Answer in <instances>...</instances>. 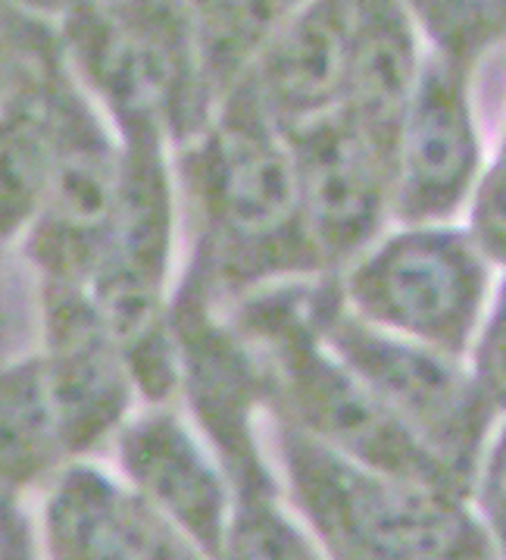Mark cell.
I'll return each mask as SVG.
<instances>
[{"label":"cell","mask_w":506,"mask_h":560,"mask_svg":"<svg viewBox=\"0 0 506 560\" xmlns=\"http://www.w3.org/2000/svg\"><path fill=\"white\" fill-rule=\"evenodd\" d=\"M173 166L198 242L185 285L213 311L326 269L304 225L285 132L247 75L210 107Z\"/></svg>","instance_id":"cell-1"},{"label":"cell","mask_w":506,"mask_h":560,"mask_svg":"<svg viewBox=\"0 0 506 560\" xmlns=\"http://www.w3.org/2000/svg\"><path fill=\"white\" fill-rule=\"evenodd\" d=\"M307 301L309 292L285 282L225 311L228 326L263 366L266 404L326 448L369 470L444 492H466L460 479L331 354L309 323Z\"/></svg>","instance_id":"cell-2"},{"label":"cell","mask_w":506,"mask_h":560,"mask_svg":"<svg viewBox=\"0 0 506 560\" xmlns=\"http://www.w3.org/2000/svg\"><path fill=\"white\" fill-rule=\"evenodd\" d=\"M272 413L291 498L329 560H491L460 494L369 470Z\"/></svg>","instance_id":"cell-3"},{"label":"cell","mask_w":506,"mask_h":560,"mask_svg":"<svg viewBox=\"0 0 506 560\" xmlns=\"http://www.w3.org/2000/svg\"><path fill=\"white\" fill-rule=\"evenodd\" d=\"M63 28L72 75L116 135L185 144L210 113L178 0H89Z\"/></svg>","instance_id":"cell-4"},{"label":"cell","mask_w":506,"mask_h":560,"mask_svg":"<svg viewBox=\"0 0 506 560\" xmlns=\"http://www.w3.org/2000/svg\"><path fill=\"white\" fill-rule=\"evenodd\" d=\"M307 311L331 354L413 432L422 448L469 486L494 410L460 358L378 329L331 292L309 294Z\"/></svg>","instance_id":"cell-5"},{"label":"cell","mask_w":506,"mask_h":560,"mask_svg":"<svg viewBox=\"0 0 506 560\" xmlns=\"http://www.w3.org/2000/svg\"><path fill=\"white\" fill-rule=\"evenodd\" d=\"M487 272L454 229L416 225L363 250L344 279L348 311L385 332L460 358L482 316Z\"/></svg>","instance_id":"cell-6"},{"label":"cell","mask_w":506,"mask_h":560,"mask_svg":"<svg viewBox=\"0 0 506 560\" xmlns=\"http://www.w3.org/2000/svg\"><path fill=\"white\" fill-rule=\"evenodd\" d=\"M307 235L322 267L369 250L395 198V158L348 113L331 110L285 132Z\"/></svg>","instance_id":"cell-7"},{"label":"cell","mask_w":506,"mask_h":560,"mask_svg":"<svg viewBox=\"0 0 506 560\" xmlns=\"http://www.w3.org/2000/svg\"><path fill=\"white\" fill-rule=\"evenodd\" d=\"M469 67L435 50L419 69L416 89L397 135L395 203L410 225L438 223L469 195L479 173V132L469 107Z\"/></svg>","instance_id":"cell-8"},{"label":"cell","mask_w":506,"mask_h":560,"mask_svg":"<svg viewBox=\"0 0 506 560\" xmlns=\"http://www.w3.org/2000/svg\"><path fill=\"white\" fill-rule=\"evenodd\" d=\"M47 560H203L173 520L129 482L72 464L50 479L45 498Z\"/></svg>","instance_id":"cell-9"},{"label":"cell","mask_w":506,"mask_h":560,"mask_svg":"<svg viewBox=\"0 0 506 560\" xmlns=\"http://www.w3.org/2000/svg\"><path fill=\"white\" fill-rule=\"evenodd\" d=\"M116 451L134 492L216 560L232 489L222 464L200 445L195 429L169 407H151L119 427Z\"/></svg>","instance_id":"cell-10"},{"label":"cell","mask_w":506,"mask_h":560,"mask_svg":"<svg viewBox=\"0 0 506 560\" xmlns=\"http://www.w3.org/2000/svg\"><path fill=\"white\" fill-rule=\"evenodd\" d=\"M351 47V0H307L247 67L266 113L291 132L344 101Z\"/></svg>","instance_id":"cell-11"},{"label":"cell","mask_w":506,"mask_h":560,"mask_svg":"<svg viewBox=\"0 0 506 560\" xmlns=\"http://www.w3.org/2000/svg\"><path fill=\"white\" fill-rule=\"evenodd\" d=\"M419 69L416 20L407 0H351V47L341 110L391 158Z\"/></svg>","instance_id":"cell-12"},{"label":"cell","mask_w":506,"mask_h":560,"mask_svg":"<svg viewBox=\"0 0 506 560\" xmlns=\"http://www.w3.org/2000/svg\"><path fill=\"white\" fill-rule=\"evenodd\" d=\"M75 454L38 354L0 363V489L54 479Z\"/></svg>","instance_id":"cell-13"},{"label":"cell","mask_w":506,"mask_h":560,"mask_svg":"<svg viewBox=\"0 0 506 560\" xmlns=\"http://www.w3.org/2000/svg\"><path fill=\"white\" fill-rule=\"evenodd\" d=\"M213 107L242 79L275 28L307 0H178Z\"/></svg>","instance_id":"cell-14"},{"label":"cell","mask_w":506,"mask_h":560,"mask_svg":"<svg viewBox=\"0 0 506 560\" xmlns=\"http://www.w3.org/2000/svg\"><path fill=\"white\" fill-rule=\"evenodd\" d=\"M222 470L228 476L232 504L216 560H326L282 508L263 451Z\"/></svg>","instance_id":"cell-15"},{"label":"cell","mask_w":506,"mask_h":560,"mask_svg":"<svg viewBox=\"0 0 506 560\" xmlns=\"http://www.w3.org/2000/svg\"><path fill=\"white\" fill-rule=\"evenodd\" d=\"M416 25H422L440 54L472 63L484 42L482 0H407Z\"/></svg>","instance_id":"cell-16"},{"label":"cell","mask_w":506,"mask_h":560,"mask_svg":"<svg viewBox=\"0 0 506 560\" xmlns=\"http://www.w3.org/2000/svg\"><path fill=\"white\" fill-rule=\"evenodd\" d=\"M469 238L482 257L506 267V154L491 166L475 191Z\"/></svg>","instance_id":"cell-17"},{"label":"cell","mask_w":506,"mask_h":560,"mask_svg":"<svg viewBox=\"0 0 506 560\" xmlns=\"http://www.w3.org/2000/svg\"><path fill=\"white\" fill-rule=\"evenodd\" d=\"M472 380L491 410H506V282L475 345Z\"/></svg>","instance_id":"cell-18"},{"label":"cell","mask_w":506,"mask_h":560,"mask_svg":"<svg viewBox=\"0 0 506 560\" xmlns=\"http://www.w3.org/2000/svg\"><path fill=\"white\" fill-rule=\"evenodd\" d=\"M482 508L491 523V533L497 536V545L506 555V429L484 464Z\"/></svg>","instance_id":"cell-19"},{"label":"cell","mask_w":506,"mask_h":560,"mask_svg":"<svg viewBox=\"0 0 506 560\" xmlns=\"http://www.w3.org/2000/svg\"><path fill=\"white\" fill-rule=\"evenodd\" d=\"M0 560H38L32 523L23 514L16 492L0 489Z\"/></svg>","instance_id":"cell-20"},{"label":"cell","mask_w":506,"mask_h":560,"mask_svg":"<svg viewBox=\"0 0 506 560\" xmlns=\"http://www.w3.org/2000/svg\"><path fill=\"white\" fill-rule=\"evenodd\" d=\"M89 0H0V13L20 23H57L63 25Z\"/></svg>","instance_id":"cell-21"},{"label":"cell","mask_w":506,"mask_h":560,"mask_svg":"<svg viewBox=\"0 0 506 560\" xmlns=\"http://www.w3.org/2000/svg\"><path fill=\"white\" fill-rule=\"evenodd\" d=\"M482 25L487 47L506 38V0H482Z\"/></svg>","instance_id":"cell-22"},{"label":"cell","mask_w":506,"mask_h":560,"mask_svg":"<svg viewBox=\"0 0 506 560\" xmlns=\"http://www.w3.org/2000/svg\"><path fill=\"white\" fill-rule=\"evenodd\" d=\"M110 3H126V0H110Z\"/></svg>","instance_id":"cell-23"},{"label":"cell","mask_w":506,"mask_h":560,"mask_svg":"<svg viewBox=\"0 0 506 560\" xmlns=\"http://www.w3.org/2000/svg\"><path fill=\"white\" fill-rule=\"evenodd\" d=\"M504 154H506V138H504Z\"/></svg>","instance_id":"cell-24"}]
</instances>
